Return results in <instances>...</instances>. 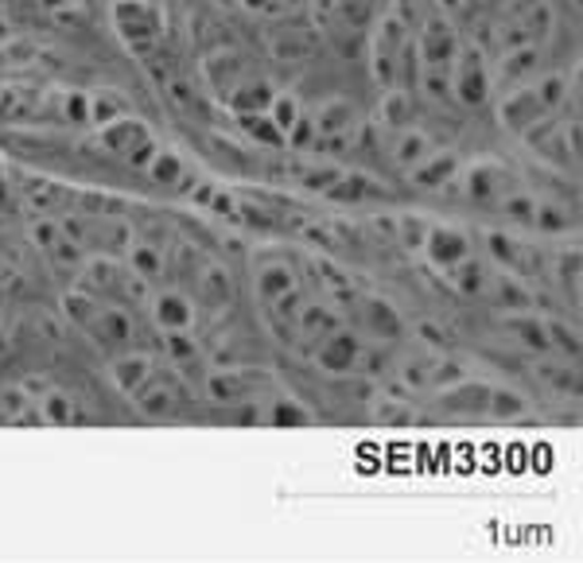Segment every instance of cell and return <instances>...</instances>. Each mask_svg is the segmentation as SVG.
<instances>
[{
	"mask_svg": "<svg viewBox=\"0 0 583 563\" xmlns=\"http://www.w3.org/2000/svg\"><path fill=\"white\" fill-rule=\"evenodd\" d=\"M420 253H424V261L432 264L440 277H447L455 264H463L471 253H475V246H471V237L463 234L460 226L428 221V237H424V246H420Z\"/></svg>",
	"mask_w": 583,
	"mask_h": 563,
	"instance_id": "cell-11",
	"label": "cell"
},
{
	"mask_svg": "<svg viewBox=\"0 0 583 563\" xmlns=\"http://www.w3.org/2000/svg\"><path fill=\"white\" fill-rule=\"evenodd\" d=\"M490 74H494L490 63L475 47H460V55L452 63V86H447V94H455L463 106H483L494 90Z\"/></svg>",
	"mask_w": 583,
	"mask_h": 563,
	"instance_id": "cell-9",
	"label": "cell"
},
{
	"mask_svg": "<svg viewBox=\"0 0 583 563\" xmlns=\"http://www.w3.org/2000/svg\"><path fill=\"white\" fill-rule=\"evenodd\" d=\"M24 183H28V187H20V195H24L40 214H47V218L63 210L66 203H75V195H71V191L58 187V183H51V180H24Z\"/></svg>",
	"mask_w": 583,
	"mask_h": 563,
	"instance_id": "cell-18",
	"label": "cell"
},
{
	"mask_svg": "<svg viewBox=\"0 0 583 563\" xmlns=\"http://www.w3.org/2000/svg\"><path fill=\"white\" fill-rule=\"evenodd\" d=\"M63 315L90 338L98 350H125L132 343V307L114 300H101V295L86 292V288H71L63 295Z\"/></svg>",
	"mask_w": 583,
	"mask_h": 563,
	"instance_id": "cell-1",
	"label": "cell"
},
{
	"mask_svg": "<svg viewBox=\"0 0 583 563\" xmlns=\"http://www.w3.org/2000/svg\"><path fill=\"white\" fill-rule=\"evenodd\" d=\"M156 369H160V361L152 358L149 350H132V346H125V350H117L114 358H109V377H114V385L125 397H132Z\"/></svg>",
	"mask_w": 583,
	"mask_h": 563,
	"instance_id": "cell-12",
	"label": "cell"
},
{
	"mask_svg": "<svg viewBox=\"0 0 583 563\" xmlns=\"http://www.w3.org/2000/svg\"><path fill=\"white\" fill-rule=\"evenodd\" d=\"M140 307L149 311L160 335H187V331L198 327V311H203L180 284H164V280L149 284V295H144Z\"/></svg>",
	"mask_w": 583,
	"mask_h": 563,
	"instance_id": "cell-3",
	"label": "cell"
},
{
	"mask_svg": "<svg viewBox=\"0 0 583 563\" xmlns=\"http://www.w3.org/2000/svg\"><path fill=\"white\" fill-rule=\"evenodd\" d=\"M361 354H366V343H361L346 323H338L327 338H320V343L312 346V361L331 377H346V373H354V369H361Z\"/></svg>",
	"mask_w": 583,
	"mask_h": 563,
	"instance_id": "cell-8",
	"label": "cell"
},
{
	"mask_svg": "<svg viewBox=\"0 0 583 563\" xmlns=\"http://www.w3.org/2000/svg\"><path fill=\"white\" fill-rule=\"evenodd\" d=\"M144 175H149L156 187L183 191V183H187V164H183V155L172 152V148H156V155L144 164Z\"/></svg>",
	"mask_w": 583,
	"mask_h": 563,
	"instance_id": "cell-16",
	"label": "cell"
},
{
	"mask_svg": "<svg viewBox=\"0 0 583 563\" xmlns=\"http://www.w3.org/2000/svg\"><path fill=\"white\" fill-rule=\"evenodd\" d=\"M32 400H35V416H40V424L66 427V424H78V420H83L78 400L71 397V392L55 389V385H40V392L32 389Z\"/></svg>",
	"mask_w": 583,
	"mask_h": 563,
	"instance_id": "cell-13",
	"label": "cell"
},
{
	"mask_svg": "<svg viewBox=\"0 0 583 563\" xmlns=\"http://www.w3.org/2000/svg\"><path fill=\"white\" fill-rule=\"evenodd\" d=\"M343 323L366 346H393L404 338V323L393 311V303L381 300V295H374V292H354L350 303H346Z\"/></svg>",
	"mask_w": 583,
	"mask_h": 563,
	"instance_id": "cell-2",
	"label": "cell"
},
{
	"mask_svg": "<svg viewBox=\"0 0 583 563\" xmlns=\"http://www.w3.org/2000/svg\"><path fill=\"white\" fill-rule=\"evenodd\" d=\"M101 144H106L114 155H125V160H129L132 167H140V172H144V164H149L160 148L149 124L137 121V117H129V113H121L117 121L101 124Z\"/></svg>",
	"mask_w": 583,
	"mask_h": 563,
	"instance_id": "cell-5",
	"label": "cell"
},
{
	"mask_svg": "<svg viewBox=\"0 0 583 563\" xmlns=\"http://www.w3.org/2000/svg\"><path fill=\"white\" fill-rule=\"evenodd\" d=\"M529 416V400L518 389H506V385H490V400H486V420H498V424H514V420Z\"/></svg>",
	"mask_w": 583,
	"mask_h": 563,
	"instance_id": "cell-17",
	"label": "cell"
},
{
	"mask_svg": "<svg viewBox=\"0 0 583 563\" xmlns=\"http://www.w3.org/2000/svg\"><path fill=\"white\" fill-rule=\"evenodd\" d=\"M557 280H560V288H572V300L580 303V253H560L557 257Z\"/></svg>",
	"mask_w": 583,
	"mask_h": 563,
	"instance_id": "cell-20",
	"label": "cell"
},
{
	"mask_svg": "<svg viewBox=\"0 0 583 563\" xmlns=\"http://www.w3.org/2000/svg\"><path fill=\"white\" fill-rule=\"evenodd\" d=\"M0 323H4V307H0Z\"/></svg>",
	"mask_w": 583,
	"mask_h": 563,
	"instance_id": "cell-22",
	"label": "cell"
},
{
	"mask_svg": "<svg viewBox=\"0 0 583 563\" xmlns=\"http://www.w3.org/2000/svg\"><path fill=\"white\" fill-rule=\"evenodd\" d=\"M389 132H393V140H389V160H393L401 172H412L424 155L435 152L432 137H428L424 129H417V124H401V129H389Z\"/></svg>",
	"mask_w": 583,
	"mask_h": 563,
	"instance_id": "cell-14",
	"label": "cell"
},
{
	"mask_svg": "<svg viewBox=\"0 0 583 563\" xmlns=\"http://www.w3.org/2000/svg\"><path fill=\"white\" fill-rule=\"evenodd\" d=\"M304 288V272L296 269V261L284 253H261L253 261V292L261 300V307H272L277 300H284L288 292Z\"/></svg>",
	"mask_w": 583,
	"mask_h": 563,
	"instance_id": "cell-6",
	"label": "cell"
},
{
	"mask_svg": "<svg viewBox=\"0 0 583 563\" xmlns=\"http://www.w3.org/2000/svg\"><path fill=\"white\" fill-rule=\"evenodd\" d=\"M129 400L137 404L140 412H144V416L164 420V416H175V412L187 404V392H183V381L172 373V369H156V373L140 385Z\"/></svg>",
	"mask_w": 583,
	"mask_h": 563,
	"instance_id": "cell-10",
	"label": "cell"
},
{
	"mask_svg": "<svg viewBox=\"0 0 583 563\" xmlns=\"http://www.w3.org/2000/svg\"><path fill=\"white\" fill-rule=\"evenodd\" d=\"M518 187H521V180L509 172L506 164H498V160H475V164L463 172V191H467V198L486 206V210H494L509 191H518Z\"/></svg>",
	"mask_w": 583,
	"mask_h": 563,
	"instance_id": "cell-7",
	"label": "cell"
},
{
	"mask_svg": "<svg viewBox=\"0 0 583 563\" xmlns=\"http://www.w3.org/2000/svg\"><path fill=\"white\" fill-rule=\"evenodd\" d=\"M397 234H401L404 249L420 253V246H424V237H428V221L417 218V214H401V218H397Z\"/></svg>",
	"mask_w": 583,
	"mask_h": 563,
	"instance_id": "cell-19",
	"label": "cell"
},
{
	"mask_svg": "<svg viewBox=\"0 0 583 563\" xmlns=\"http://www.w3.org/2000/svg\"><path fill=\"white\" fill-rule=\"evenodd\" d=\"M455 175H460V160H455L452 152H444V148H435L432 155H424L417 167L409 172L412 187L420 191H435V187H444V183H452Z\"/></svg>",
	"mask_w": 583,
	"mask_h": 563,
	"instance_id": "cell-15",
	"label": "cell"
},
{
	"mask_svg": "<svg viewBox=\"0 0 583 563\" xmlns=\"http://www.w3.org/2000/svg\"><path fill=\"white\" fill-rule=\"evenodd\" d=\"M114 28L125 40V47L137 55H149L160 40H164V20H160L156 0H114Z\"/></svg>",
	"mask_w": 583,
	"mask_h": 563,
	"instance_id": "cell-4",
	"label": "cell"
},
{
	"mask_svg": "<svg viewBox=\"0 0 583 563\" xmlns=\"http://www.w3.org/2000/svg\"><path fill=\"white\" fill-rule=\"evenodd\" d=\"M381 404H386V409H374V420H378V424H412V416H417L409 400H381Z\"/></svg>",
	"mask_w": 583,
	"mask_h": 563,
	"instance_id": "cell-21",
	"label": "cell"
}]
</instances>
